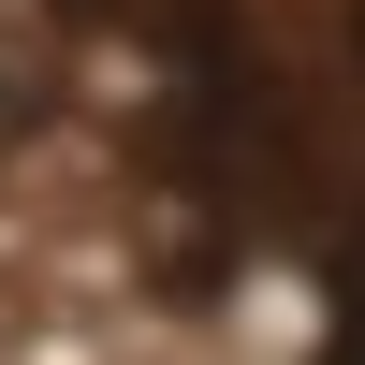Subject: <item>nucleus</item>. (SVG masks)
<instances>
[{
  "label": "nucleus",
  "mask_w": 365,
  "mask_h": 365,
  "mask_svg": "<svg viewBox=\"0 0 365 365\" xmlns=\"http://www.w3.org/2000/svg\"><path fill=\"white\" fill-rule=\"evenodd\" d=\"M351 365H365V322H351Z\"/></svg>",
  "instance_id": "nucleus-1"
}]
</instances>
